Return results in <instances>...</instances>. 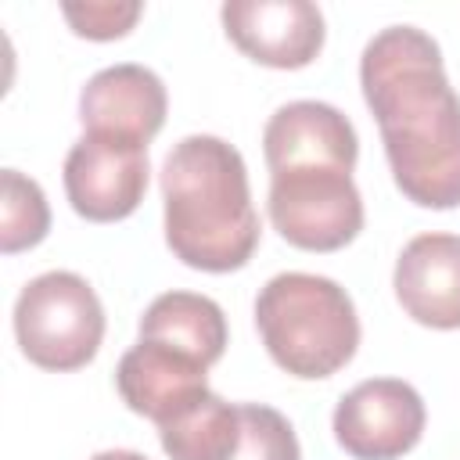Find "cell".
<instances>
[{
  "label": "cell",
  "instance_id": "6da1fadb",
  "mask_svg": "<svg viewBox=\"0 0 460 460\" xmlns=\"http://www.w3.org/2000/svg\"><path fill=\"white\" fill-rule=\"evenodd\" d=\"M359 86L395 187L420 208H456L460 97L446 79L438 43L417 25L381 29L363 47Z\"/></svg>",
  "mask_w": 460,
  "mask_h": 460
},
{
  "label": "cell",
  "instance_id": "7a4b0ae2",
  "mask_svg": "<svg viewBox=\"0 0 460 460\" xmlns=\"http://www.w3.org/2000/svg\"><path fill=\"white\" fill-rule=\"evenodd\" d=\"M165 244L205 273L248 266L259 248V212L252 205L248 169L234 144L194 133L183 137L162 165Z\"/></svg>",
  "mask_w": 460,
  "mask_h": 460
},
{
  "label": "cell",
  "instance_id": "3957f363",
  "mask_svg": "<svg viewBox=\"0 0 460 460\" xmlns=\"http://www.w3.org/2000/svg\"><path fill=\"white\" fill-rule=\"evenodd\" d=\"M255 327L270 359L302 381L338 374L359 349V316L341 284L320 273H277L255 295Z\"/></svg>",
  "mask_w": 460,
  "mask_h": 460
},
{
  "label": "cell",
  "instance_id": "277c9868",
  "mask_svg": "<svg viewBox=\"0 0 460 460\" xmlns=\"http://www.w3.org/2000/svg\"><path fill=\"white\" fill-rule=\"evenodd\" d=\"M14 338L29 363L58 374L79 370L104 341V305L79 273H40L18 291Z\"/></svg>",
  "mask_w": 460,
  "mask_h": 460
},
{
  "label": "cell",
  "instance_id": "5b68a950",
  "mask_svg": "<svg viewBox=\"0 0 460 460\" xmlns=\"http://www.w3.org/2000/svg\"><path fill=\"white\" fill-rule=\"evenodd\" d=\"M266 212L273 230L302 252H338L363 230V198L345 165L270 169Z\"/></svg>",
  "mask_w": 460,
  "mask_h": 460
},
{
  "label": "cell",
  "instance_id": "8992f818",
  "mask_svg": "<svg viewBox=\"0 0 460 460\" xmlns=\"http://www.w3.org/2000/svg\"><path fill=\"white\" fill-rule=\"evenodd\" d=\"M147 144L111 133H83L65 155L68 205L90 223H115L137 212L147 190Z\"/></svg>",
  "mask_w": 460,
  "mask_h": 460
},
{
  "label": "cell",
  "instance_id": "52a82bcc",
  "mask_svg": "<svg viewBox=\"0 0 460 460\" xmlns=\"http://www.w3.org/2000/svg\"><path fill=\"white\" fill-rule=\"evenodd\" d=\"M424 399L399 377H370L345 392L331 428L352 460H399L424 435Z\"/></svg>",
  "mask_w": 460,
  "mask_h": 460
},
{
  "label": "cell",
  "instance_id": "ba28073f",
  "mask_svg": "<svg viewBox=\"0 0 460 460\" xmlns=\"http://www.w3.org/2000/svg\"><path fill=\"white\" fill-rule=\"evenodd\" d=\"M230 43L266 68H305L323 50V14L309 0H226Z\"/></svg>",
  "mask_w": 460,
  "mask_h": 460
},
{
  "label": "cell",
  "instance_id": "9c48e42d",
  "mask_svg": "<svg viewBox=\"0 0 460 460\" xmlns=\"http://www.w3.org/2000/svg\"><path fill=\"white\" fill-rule=\"evenodd\" d=\"M165 83L133 61L101 68L79 93V122L86 133H111L151 144V137L165 126Z\"/></svg>",
  "mask_w": 460,
  "mask_h": 460
},
{
  "label": "cell",
  "instance_id": "30bf717a",
  "mask_svg": "<svg viewBox=\"0 0 460 460\" xmlns=\"http://www.w3.org/2000/svg\"><path fill=\"white\" fill-rule=\"evenodd\" d=\"M115 388L133 413L155 420L158 428L212 392L205 363L144 338L122 352L115 367Z\"/></svg>",
  "mask_w": 460,
  "mask_h": 460
},
{
  "label": "cell",
  "instance_id": "8fae6325",
  "mask_svg": "<svg viewBox=\"0 0 460 460\" xmlns=\"http://www.w3.org/2000/svg\"><path fill=\"white\" fill-rule=\"evenodd\" d=\"M402 313L435 331L460 327V237L417 234L395 259L392 273Z\"/></svg>",
  "mask_w": 460,
  "mask_h": 460
},
{
  "label": "cell",
  "instance_id": "7c38bea8",
  "mask_svg": "<svg viewBox=\"0 0 460 460\" xmlns=\"http://www.w3.org/2000/svg\"><path fill=\"white\" fill-rule=\"evenodd\" d=\"M266 169L284 165H345L356 169L359 140L352 122L323 101L280 104L262 129Z\"/></svg>",
  "mask_w": 460,
  "mask_h": 460
},
{
  "label": "cell",
  "instance_id": "4fadbf2b",
  "mask_svg": "<svg viewBox=\"0 0 460 460\" xmlns=\"http://www.w3.org/2000/svg\"><path fill=\"white\" fill-rule=\"evenodd\" d=\"M140 338L169 345L205 367L219 363L226 352V316L219 302L198 291H165L140 316Z\"/></svg>",
  "mask_w": 460,
  "mask_h": 460
},
{
  "label": "cell",
  "instance_id": "5bb4252c",
  "mask_svg": "<svg viewBox=\"0 0 460 460\" xmlns=\"http://www.w3.org/2000/svg\"><path fill=\"white\" fill-rule=\"evenodd\" d=\"M158 442L169 460H230L241 442V402L205 392L158 428Z\"/></svg>",
  "mask_w": 460,
  "mask_h": 460
},
{
  "label": "cell",
  "instance_id": "9a60e30c",
  "mask_svg": "<svg viewBox=\"0 0 460 460\" xmlns=\"http://www.w3.org/2000/svg\"><path fill=\"white\" fill-rule=\"evenodd\" d=\"M50 230V208L43 187L18 172L4 169L0 172V252L14 255L25 248H36Z\"/></svg>",
  "mask_w": 460,
  "mask_h": 460
},
{
  "label": "cell",
  "instance_id": "2e32d148",
  "mask_svg": "<svg viewBox=\"0 0 460 460\" xmlns=\"http://www.w3.org/2000/svg\"><path fill=\"white\" fill-rule=\"evenodd\" d=\"M230 460H302L291 420L262 402H241V442Z\"/></svg>",
  "mask_w": 460,
  "mask_h": 460
},
{
  "label": "cell",
  "instance_id": "e0dca14e",
  "mask_svg": "<svg viewBox=\"0 0 460 460\" xmlns=\"http://www.w3.org/2000/svg\"><path fill=\"white\" fill-rule=\"evenodd\" d=\"M61 14H65V22L72 25L75 36L119 40V36H126L137 25L144 7L140 4H65Z\"/></svg>",
  "mask_w": 460,
  "mask_h": 460
},
{
  "label": "cell",
  "instance_id": "ac0fdd59",
  "mask_svg": "<svg viewBox=\"0 0 460 460\" xmlns=\"http://www.w3.org/2000/svg\"><path fill=\"white\" fill-rule=\"evenodd\" d=\"M90 460H147V456L137 453V449H101V453H93Z\"/></svg>",
  "mask_w": 460,
  "mask_h": 460
}]
</instances>
